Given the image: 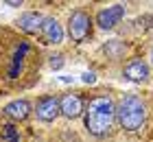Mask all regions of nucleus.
<instances>
[{
  "label": "nucleus",
  "instance_id": "7ed1b4c3",
  "mask_svg": "<svg viewBox=\"0 0 153 142\" xmlns=\"http://www.w3.org/2000/svg\"><path fill=\"white\" fill-rule=\"evenodd\" d=\"M90 26H92V20L85 11H72L70 20H68V35L72 42L81 44L90 37Z\"/></svg>",
  "mask_w": 153,
  "mask_h": 142
},
{
  "label": "nucleus",
  "instance_id": "f257e3e1",
  "mask_svg": "<svg viewBox=\"0 0 153 142\" xmlns=\"http://www.w3.org/2000/svg\"><path fill=\"white\" fill-rule=\"evenodd\" d=\"M116 120V105L109 96H94L85 107V129L96 138L112 131Z\"/></svg>",
  "mask_w": 153,
  "mask_h": 142
},
{
  "label": "nucleus",
  "instance_id": "1a4fd4ad",
  "mask_svg": "<svg viewBox=\"0 0 153 142\" xmlns=\"http://www.w3.org/2000/svg\"><path fill=\"white\" fill-rule=\"evenodd\" d=\"M4 116H9L11 120H26L31 116V103L24 101V98H18V101H11L4 105Z\"/></svg>",
  "mask_w": 153,
  "mask_h": 142
},
{
  "label": "nucleus",
  "instance_id": "9d476101",
  "mask_svg": "<svg viewBox=\"0 0 153 142\" xmlns=\"http://www.w3.org/2000/svg\"><path fill=\"white\" fill-rule=\"evenodd\" d=\"M44 16L42 13H37V11H29V13H22L20 16V28H22L24 33H29V35H35V33H39L42 31V24H44Z\"/></svg>",
  "mask_w": 153,
  "mask_h": 142
},
{
  "label": "nucleus",
  "instance_id": "423d86ee",
  "mask_svg": "<svg viewBox=\"0 0 153 142\" xmlns=\"http://www.w3.org/2000/svg\"><path fill=\"white\" fill-rule=\"evenodd\" d=\"M123 77L131 83H142V81L149 79V66L142 59H134V61H129L127 66H125Z\"/></svg>",
  "mask_w": 153,
  "mask_h": 142
},
{
  "label": "nucleus",
  "instance_id": "4468645a",
  "mask_svg": "<svg viewBox=\"0 0 153 142\" xmlns=\"http://www.w3.org/2000/svg\"><path fill=\"white\" fill-rule=\"evenodd\" d=\"M81 79L85 81V83H94V81H96V77H94V72H83V74H81Z\"/></svg>",
  "mask_w": 153,
  "mask_h": 142
},
{
  "label": "nucleus",
  "instance_id": "f03ea898",
  "mask_svg": "<svg viewBox=\"0 0 153 142\" xmlns=\"http://www.w3.org/2000/svg\"><path fill=\"white\" fill-rule=\"evenodd\" d=\"M116 118H118V123H120L123 129L138 131L147 123V107H144L142 98H138L134 94L125 96L116 107Z\"/></svg>",
  "mask_w": 153,
  "mask_h": 142
},
{
  "label": "nucleus",
  "instance_id": "20e7f679",
  "mask_svg": "<svg viewBox=\"0 0 153 142\" xmlns=\"http://www.w3.org/2000/svg\"><path fill=\"white\" fill-rule=\"evenodd\" d=\"M35 114H37L39 120H44V123H53V120L61 114L59 98L57 96H42L37 101V105H35Z\"/></svg>",
  "mask_w": 153,
  "mask_h": 142
},
{
  "label": "nucleus",
  "instance_id": "f8f14e48",
  "mask_svg": "<svg viewBox=\"0 0 153 142\" xmlns=\"http://www.w3.org/2000/svg\"><path fill=\"white\" fill-rule=\"evenodd\" d=\"M4 136L9 138L11 142H18V138H16V129H13V127H4Z\"/></svg>",
  "mask_w": 153,
  "mask_h": 142
},
{
  "label": "nucleus",
  "instance_id": "ddd939ff",
  "mask_svg": "<svg viewBox=\"0 0 153 142\" xmlns=\"http://www.w3.org/2000/svg\"><path fill=\"white\" fill-rule=\"evenodd\" d=\"M61 63H64V57H61V55L51 57V68H61Z\"/></svg>",
  "mask_w": 153,
  "mask_h": 142
},
{
  "label": "nucleus",
  "instance_id": "39448f33",
  "mask_svg": "<svg viewBox=\"0 0 153 142\" xmlns=\"http://www.w3.org/2000/svg\"><path fill=\"white\" fill-rule=\"evenodd\" d=\"M123 18H125V4H112V7H107V9L99 11L96 24L101 28H105V31H109V28H114L116 24H120Z\"/></svg>",
  "mask_w": 153,
  "mask_h": 142
},
{
  "label": "nucleus",
  "instance_id": "9b49d317",
  "mask_svg": "<svg viewBox=\"0 0 153 142\" xmlns=\"http://www.w3.org/2000/svg\"><path fill=\"white\" fill-rule=\"evenodd\" d=\"M26 53H29V42H22V44L18 46V51L13 53V59H11V68H9V77H11V79H18Z\"/></svg>",
  "mask_w": 153,
  "mask_h": 142
},
{
  "label": "nucleus",
  "instance_id": "0eeeda50",
  "mask_svg": "<svg viewBox=\"0 0 153 142\" xmlns=\"http://www.w3.org/2000/svg\"><path fill=\"white\" fill-rule=\"evenodd\" d=\"M39 35H42V39H44L46 44H61V39H64V28H61V24L55 18H46L44 24H42Z\"/></svg>",
  "mask_w": 153,
  "mask_h": 142
},
{
  "label": "nucleus",
  "instance_id": "6e6552de",
  "mask_svg": "<svg viewBox=\"0 0 153 142\" xmlns=\"http://www.w3.org/2000/svg\"><path fill=\"white\" fill-rule=\"evenodd\" d=\"M59 107H61V114H64L66 118H79L81 112H83V103L81 98L76 94H64L59 98Z\"/></svg>",
  "mask_w": 153,
  "mask_h": 142
}]
</instances>
